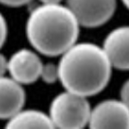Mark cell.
<instances>
[{
  "label": "cell",
  "mask_w": 129,
  "mask_h": 129,
  "mask_svg": "<svg viewBox=\"0 0 129 129\" xmlns=\"http://www.w3.org/2000/svg\"><path fill=\"white\" fill-rule=\"evenodd\" d=\"M59 83L65 90L85 97L94 96L109 84L113 66L102 47L77 42L60 55Z\"/></svg>",
  "instance_id": "obj_1"
},
{
  "label": "cell",
  "mask_w": 129,
  "mask_h": 129,
  "mask_svg": "<svg viewBox=\"0 0 129 129\" xmlns=\"http://www.w3.org/2000/svg\"><path fill=\"white\" fill-rule=\"evenodd\" d=\"M80 27L67 5L43 4L30 12L25 24L26 38L32 48L46 56H60L78 42Z\"/></svg>",
  "instance_id": "obj_2"
},
{
  "label": "cell",
  "mask_w": 129,
  "mask_h": 129,
  "mask_svg": "<svg viewBox=\"0 0 129 129\" xmlns=\"http://www.w3.org/2000/svg\"><path fill=\"white\" fill-rule=\"evenodd\" d=\"M90 112L87 97L65 90L53 97L49 116L54 128L81 129L88 126Z\"/></svg>",
  "instance_id": "obj_3"
},
{
  "label": "cell",
  "mask_w": 129,
  "mask_h": 129,
  "mask_svg": "<svg viewBox=\"0 0 129 129\" xmlns=\"http://www.w3.org/2000/svg\"><path fill=\"white\" fill-rule=\"evenodd\" d=\"M67 6L81 26L96 28L110 20L116 9V0H66Z\"/></svg>",
  "instance_id": "obj_4"
},
{
  "label": "cell",
  "mask_w": 129,
  "mask_h": 129,
  "mask_svg": "<svg viewBox=\"0 0 129 129\" xmlns=\"http://www.w3.org/2000/svg\"><path fill=\"white\" fill-rule=\"evenodd\" d=\"M89 128H129V108L122 100L107 99L91 108Z\"/></svg>",
  "instance_id": "obj_5"
},
{
  "label": "cell",
  "mask_w": 129,
  "mask_h": 129,
  "mask_svg": "<svg viewBox=\"0 0 129 129\" xmlns=\"http://www.w3.org/2000/svg\"><path fill=\"white\" fill-rule=\"evenodd\" d=\"M43 64L35 50L20 49L8 58V73L22 85L32 84L40 79Z\"/></svg>",
  "instance_id": "obj_6"
},
{
  "label": "cell",
  "mask_w": 129,
  "mask_h": 129,
  "mask_svg": "<svg viewBox=\"0 0 129 129\" xmlns=\"http://www.w3.org/2000/svg\"><path fill=\"white\" fill-rule=\"evenodd\" d=\"M102 48L113 68L129 71V25L116 27L106 35Z\"/></svg>",
  "instance_id": "obj_7"
},
{
  "label": "cell",
  "mask_w": 129,
  "mask_h": 129,
  "mask_svg": "<svg viewBox=\"0 0 129 129\" xmlns=\"http://www.w3.org/2000/svg\"><path fill=\"white\" fill-rule=\"evenodd\" d=\"M25 100L22 84L11 77L0 78V119L8 120L22 110Z\"/></svg>",
  "instance_id": "obj_8"
},
{
  "label": "cell",
  "mask_w": 129,
  "mask_h": 129,
  "mask_svg": "<svg viewBox=\"0 0 129 129\" xmlns=\"http://www.w3.org/2000/svg\"><path fill=\"white\" fill-rule=\"evenodd\" d=\"M6 128H54L49 115L39 110H20L5 125Z\"/></svg>",
  "instance_id": "obj_9"
},
{
  "label": "cell",
  "mask_w": 129,
  "mask_h": 129,
  "mask_svg": "<svg viewBox=\"0 0 129 129\" xmlns=\"http://www.w3.org/2000/svg\"><path fill=\"white\" fill-rule=\"evenodd\" d=\"M40 79L48 84H55L59 82V69L58 65L53 62H47L43 64Z\"/></svg>",
  "instance_id": "obj_10"
},
{
  "label": "cell",
  "mask_w": 129,
  "mask_h": 129,
  "mask_svg": "<svg viewBox=\"0 0 129 129\" xmlns=\"http://www.w3.org/2000/svg\"><path fill=\"white\" fill-rule=\"evenodd\" d=\"M8 36V24L5 17L0 13V50L4 46Z\"/></svg>",
  "instance_id": "obj_11"
},
{
  "label": "cell",
  "mask_w": 129,
  "mask_h": 129,
  "mask_svg": "<svg viewBox=\"0 0 129 129\" xmlns=\"http://www.w3.org/2000/svg\"><path fill=\"white\" fill-rule=\"evenodd\" d=\"M31 0H0V4L11 8H19L28 4Z\"/></svg>",
  "instance_id": "obj_12"
},
{
  "label": "cell",
  "mask_w": 129,
  "mask_h": 129,
  "mask_svg": "<svg viewBox=\"0 0 129 129\" xmlns=\"http://www.w3.org/2000/svg\"><path fill=\"white\" fill-rule=\"evenodd\" d=\"M120 99L129 108V79L124 82V84L120 88Z\"/></svg>",
  "instance_id": "obj_13"
},
{
  "label": "cell",
  "mask_w": 129,
  "mask_h": 129,
  "mask_svg": "<svg viewBox=\"0 0 129 129\" xmlns=\"http://www.w3.org/2000/svg\"><path fill=\"white\" fill-rule=\"evenodd\" d=\"M8 73V58L0 52V78L6 76Z\"/></svg>",
  "instance_id": "obj_14"
},
{
  "label": "cell",
  "mask_w": 129,
  "mask_h": 129,
  "mask_svg": "<svg viewBox=\"0 0 129 129\" xmlns=\"http://www.w3.org/2000/svg\"><path fill=\"white\" fill-rule=\"evenodd\" d=\"M43 4H58L61 3L62 0H40Z\"/></svg>",
  "instance_id": "obj_15"
},
{
  "label": "cell",
  "mask_w": 129,
  "mask_h": 129,
  "mask_svg": "<svg viewBox=\"0 0 129 129\" xmlns=\"http://www.w3.org/2000/svg\"><path fill=\"white\" fill-rule=\"evenodd\" d=\"M121 2L123 3V5L129 10V0H121Z\"/></svg>",
  "instance_id": "obj_16"
}]
</instances>
